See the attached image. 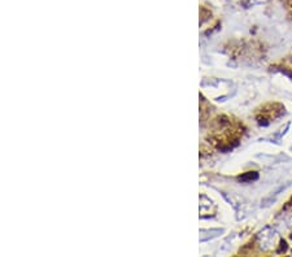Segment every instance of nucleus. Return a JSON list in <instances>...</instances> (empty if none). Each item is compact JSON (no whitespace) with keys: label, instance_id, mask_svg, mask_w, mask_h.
Listing matches in <instances>:
<instances>
[{"label":"nucleus","instance_id":"obj_1","mask_svg":"<svg viewBox=\"0 0 292 257\" xmlns=\"http://www.w3.org/2000/svg\"><path fill=\"white\" fill-rule=\"evenodd\" d=\"M258 178V174L254 172H249L244 176H242L239 178V181H242V182H249V181H256Z\"/></svg>","mask_w":292,"mask_h":257}]
</instances>
